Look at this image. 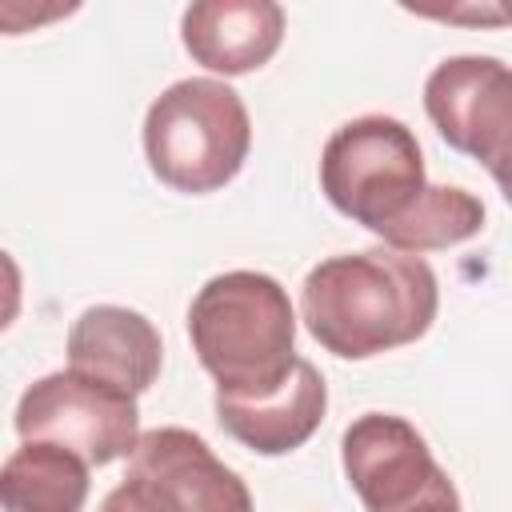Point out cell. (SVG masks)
Returning a JSON list of instances; mask_svg holds the SVG:
<instances>
[{
  "label": "cell",
  "mask_w": 512,
  "mask_h": 512,
  "mask_svg": "<svg viewBox=\"0 0 512 512\" xmlns=\"http://www.w3.org/2000/svg\"><path fill=\"white\" fill-rule=\"evenodd\" d=\"M324 408H328L324 376L304 356H296V364L284 376V384L276 392H268V396H256V400L216 396L220 428L232 440H240L244 448L260 452V456H288V452H296L320 428Z\"/></svg>",
  "instance_id": "8fae6325"
},
{
  "label": "cell",
  "mask_w": 512,
  "mask_h": 512,
  "mask_svg": "<svg viewBox=\"0 0 512 512\" xmlns=\"http://www.w3.org/2000/svg\"><path fill=\"white\" fill-rule=\"evenodd\" d=\"M16 432L24 444H56L88 468H100L136 448L140 408L136 396L64 368L24 388L16 404Z\"/></svg>",
  "instance_id": "8992f818"
},
{
  "label": "cell",
  "mask_w": 512,
  "mask_h": 512,
  "mask_svg": "<svg viewBox=\"0 0 512 512\" xmlns=\"http://www.w3.org/2000/svg\"><path fill=\"white\" fill-rule=\"evenodd\" d=\"M192 352L216 380V396L256 400L296 364V312L280 280L236 268L212 276L188 308Z\"/></svg>",
  "instance_id": "7a4b0ae2"
},
{
  "label": "cell",
  "mask_w": 512,
  "mask_h": 512,
  "mask_svg": "<svg viewBox=\"0 0 512 512\" xmlns=\"http://www.w3.org/2000/svg\"><path fill=\"white\" fill-rule=\"evenodd\" d=\"M340 460L364 512H412L456 488L432 460L424 436L392 412H364L344 428Z\"/></svg>",
  "instance_id": "ba28073f"
},
{
  "label": "cell",
  "mask_w": 512,
  "mask_h": 512,
  "mask_svg": "<svg viewBox=\"0 0 512 512\" xmlns=\"http://www.w3.org/2000/svg\"><path fill=\"white\" fill-rule=\"evenodd\" d=\"M184 52L220 76L264 68L284 40V8L272 0H196L180 16Z\"/></svg>",
  "instance_id": "30bf717a"
},
{
  "label": "cell",
  "mask_w": 512,
  "mask_h": 512,
  "mask_svg": "<svg viewBox=\"0 0 512 512\" xmlns=\"http://www.w3.org/2000/svg\"><path fill=\"white\" fill-rule=\"evenodd\" d=\"M424 156L416 132L396 116H356L340 124L320 156V188L336 212L384 232L424 192Z\"/></svg>",
  "instance_id": "277c9868"
},
{
  "label": "cell",
  "mask_w": 512,
  "mask_h": 512,
  "mask_svg": "<svg viewBox=\"0 0 512 512\" xmlns=\"http://www.w3.org/2000/svg\"><path fill=\"white\" fill-rule=\"evenodd\" d=\"M424 112L456 152L480 160L500 188L508 184L512 72L504 60L496 56L440 60L424 80Z\"/></svg>",
  "instance_id": "52a82bcc"
},
{
  "label": "cell",
  "mask_w": 512,
  "mask_h": 512,
  "mask_svg": "<svg viewBox=\"0 0 512 512\" xmlns=\"http://www.w3.org/2000/svg\"><path fill=\"white\" fill-rule=\"evenodd\" d=\"M252 120L236 88L212 76L168 84L144 116V156L160 184L184 196L220 192L244 168Z\"/></svg>",
  "instance_id": "3957f363"
},
{
  "label": "cell",
  "mask_w": 512,
  "mask_h": 512,
  "mask_svg": "<svg viewBox=\"0 0 512 512\" xmlns=\"http://www.w3.org/2000/svg\"><path fill=\"white\" fill-rule=\"evenodd\" d=\"M76 12V4H28V0H0V36H20V32H32L48 20H60Z\"/></svg>",
  "instance_id": "5bb4252c"
},
{
  "label": "cell",
  "mask_w": 512,
  "mask_h": 512,
  "mask_svg": "<svg viewBox=\"0 0 512 512\" xmlns=\"http://www.w3.org/2000/svg\"><path fill=\"white\" fill-rule=\"evenodd\" d=\"M100 512H252L248 484L188 428L140 432Z\"/></svg>",
  "instance_id": "5b68a950"
},
{
  "label": "cell",
  "mask_w": 512,
  "mask_h": 512,
  "mask_svg": "<svg viewBox=\"0 0 512 512\" xmlns=\"http://www.w3.org/2000/svg\"><path fill=\"white\" fill-rule=\"evenodd\" d=\"M164 360L160 332L148 316L120 304H92L68 328V368L104 380L128 396L156 384Z\"/></svg>",
  "instance_id": "9c48e42d"
},
{
  "label": "cell",
  "mask_w": 512,
  "mask_h": 512,
  "mask_svg": "<svg viewBox=\"0 0 512 512\" xmlns=\"http://www.w3.org/2000/svg\"><path fill=\"white\" fill-rule=\"evenodd\" d=\"M88 464L56 444H20L0 468V512H80Z\"/></svg>",
  "instance_id": "7c38bea8"
},
{
  "label": "cell",
  "mask_w": 512,
  "mask_h": 512,
  "mask_svg": "<svg viewBox=\"0 0 512 512\" xmlns=\"http://www.w3.org/2000/svg\"><path fill=\"white\" fill-rule=\"evenodd\" d=\"M20 300H24V280H20V264L0 248V332L20 316Z\"/></svg>",
  "instance_id": "9a60e30c"
},
{
  "label": "cell",
  "mask_w": 512,
  "mask_h": 512,
  "mask_svg": "<svg viewBox=\"0 0 512 512\" xmlns=\"http://www.w3.org/2000/svg\"><path fill=\"white\" fill-rule=\"evenodd\" d=\"M484 228V204L464 188L424 184V192L412 200V208L380 232L384 248L420 256L432 248H452Z\"/></svg>",
  "instance_id": "4fadbf2b"
},
{
  "label": "cell",
  "mask_w": 512,
  "mask_h": 512,
  "mask_svg": "<svg viewBox=\"0 0 512 512\" xmlns=\"http://www.w3.org/2000/svg\"><path fill=\"white\" fill-rule=\"evenodd\" d=\"M436 308V272L396 248L328 256L300 284L304 328L340 360H368L420 340Z\"/></svg>",
  "instance_id": "6da1fadb"
}]
</instances>
